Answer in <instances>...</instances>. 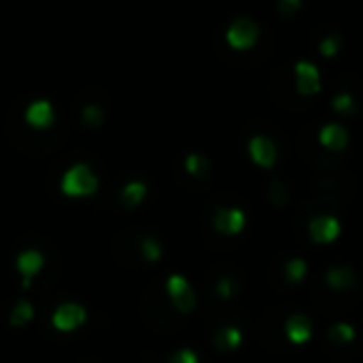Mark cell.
<instances>
[{
	"label": "cell",
	"mask_w": 363,
	"mask_h": 363,
	"mask_svg": "<svg viewBox=\"0 0 363 363\" xmlns=\"http://www.w3.org/2000/svg\"><path fill=\"white\" fill-rule=\"evenodd\" d=\"M28 318H33V303L28 298H18V303L13 306L11 321L13 323H26Z\"/></svg>",
	"instance_id": "obj_18"
},
{
	"label": "cell",
	"mask_w": 363,
	"mask_h": 363,
	"mask_svg": "<svg viewBox=\"0 0 363 363\" xmlns=\"http://www.w3.org/2000/svg\"><path fill=\"white\" fill-rule=\"evenodd\" d=\"M217 294H219L222 298H232V294H234V279H229V277H222V279H219Z\"/></svg>",
	"instance_id": "obj_25"
},
{
	"label": "cell",
	"mask_w": 363,
	"mask_h": 363,
	"mask_svg": "<svg viewBox=\"0 0 363 363\" xmlns=\"http://www.w3.org/2000/svg\"><path fill=\"white\" fill-rule=\"evenodd\" d=\"M286 333H289V338L296 343L306 341V338H311V321H308L303 313H294L286 321Z\"/></svg>",
	"instance_id": "obj_11"
},
{
	"label": "cell",
	"mask_w": 363,
	"mask_h": 363,
	"mask_svg": "<svg viewBox=\"0 0 363 363\" xmlns=\"http://www.w3.org/2000/svg\"><path fill=\"white\" fill-rule=\"evenodd\" d=\"M328 338H333V341H351L353 328L348 326V323H333V326L328 328Z\"/></svg>",
	"instance_id": "obj_20"
},
{
	"label": "cell",
	"mask_w": 363,
	"mask_h": 363,
	"mask_svg": "<svg viewBox=\"0 0 363 363\" xmlns=\"http://www.w3.org/2000/svg\"><path fill=\"white\" fill-rule=\"evenodd\" d=\"M298 8V0H281L279 3V11L281 13H291V11H296Z\"/></svg>",
	"instance_id": "obj_27"
},
{
	"label": "cell",
	"mask_w": 363,
	"mask_h": 363,
	"mask_svg": "<svg viewBox=\"0 0 363 363\" xmlns=\"http://www.w3.org/2000/svg\"><path fill=\"white\" fill-rule=\"evenodd\" d=\"M214 227L227 234L239 232V229L244 227V212L242 209H229V207L217 209V214H214Z\"/></svg>",
	"instance_id": "obj_7"
},
{
	"label": "cell",
	"mask_w": 363,
	"mask_h": 363,
	"mask_svg": "<svg viewBox=\"0 0 363 363\" xmlns=\"http://www.w3.org/2000/svg\"><path fill=\"white\" fill-rule=\"evenodd\" d=\"M167 363H197V353H194L192 348H182V351L172 353V356L167 358Z\"/></svg>",
	"instance_id": "obj_23"
},
{
	"label": "cell",
	"mask_w": 363,
	"mask_h": 363,
	"mask_svg": "<svg viewBox=\"0 0 363 363\" xmlns=\"http://www.w3.org/2000/svg\"><path fill=\"white\" fill-rule=\"evenodd\" d=\"M145 192H147V187L142 182H127L125 187H122V199H125L127 204H137L145 197Z\"/></svg>",
	"instance_id": "obj_17"
},
{
	"label": "cell",
	"mask_w": 363,
	"mask_h": 363,
	"mask_svg": "<svg viewBox=\"0 0 363 363\" xmlns=\"http://www.w3.org/2000/svg\"><path fill=\"white\" fill-rule=\"evenodd\" d=\"M55 117V110L48 100H33L30 105L26 107V117L23 120L28 122L30 127H38V130H45L48 125L52 122Z\"/></svg>",
	"instance_id": "obj_5"
},
{
	"label": "cell",
	"mask_w": 363,
	"mask_h": 363,
	"mask_svg": "<svg viewBox=\"0 0 363 363\" xmlns=\"http://www.w3.org/2000/svg\"><path fill=\"white\" fill-rule=\"evenodd\" d=\"M82 318H85V308H82L80 303H75V301L60 303V306L55 308V313H52V323H55V328H62V331H67V328H75Z\"/></svg>",
	"instance_id": "obj_4"
},
{
	"label": "cell",
	"mask_w": 363,
	"mask_h": 363,
	"mask_svg": "<svg viewBox=\"0 0 363 363\" xmlns=\"http://www.w3.org/2000/svg\"><path fill=\"white\" fill-rule=\"evenodd\" d=\"M269 199H272L274 204H289V199H291V189L286 187V182L281 179V177H272V182H269Z\"/></svg>",
	"instance_id": "obj_14"
},
{
	"label": "cell",
	"mask_w": 363,
	"mask_h": 363,
	"mask_svg": "<svg viewBox=\"0 0 363 363\" xmlns=\"http://www.w3.org/2000/svg\"><path fill=\"white\" fill-rule=\"evenodd\" d=\"M338 219L331 217V214H318V217H313L311 222H308V232H311L313 239H318V242H331L333 237L338 234Z\"/></svg>",
	"instance_id": "obj_6"
},
{
	"label": "cell",
	"mask_w": 363,
	"mask_h": 363,
	"mask_svg": "<svg viewBox=\"0 0 363 363\" xmlns=\"http://www.w3.org/2000/svg\"><path fill=\"white\" fill-rule=\"evenodd\" d=\"M249 152H252V157L259 162V164H272L274 157H277V147H274V142L264 135H257V137L249 140Z\"/></svg>",
	"instance_id": "obj_8"
},
{
	"label": "cell",
	"mask_w": 363,
	"mask_h": 363,
	"mask_svg": "<svg viewBox=\"0 0 363 363\" xmlns=\"http://www.w3.org/2000/svg\"><path fill=\"white\" fill-rule=\"evenodd\" d=\"M227 40L234 48H249L257 40V23L252 18H237V21L229 26L227 30Z\"/></svg>",
	"instance_id": "obj_3"
},
{
	"label": "cell",
	"mask_w": 363,
	"mask_h": 363,
	"mask_svg": "<svg viewBox=\"0 0 363 363\" xmlns=\"http://www.w3.org/2000/svg\"><path fill=\"white\" fill-rule=\"evenodd\" d=\"M239 341H242V333L234 326H222L214 331V346L217 348H232V346H237Z\"/></svg>",
	"instance_id": "obj_15"
},
{
	"label": "cell",
	"mask_w": 363,
	"mask_h": 363,
	"mask_svg": "<svg viewBox=\"0 0 363 363\" xmlns=\"http://www.w3.org/2000/svg\"><path fill=\"white\" fill-rule=\"evenodd\" d=\"M296 85L301 92L311 95V92L318 90V70L306 60H298L296 62Z\"/></svg>",
	"instance_id": "obj_9"
},
{
	"label": "cell",
	"mask_w": 363,
	"mask_h": 363,
	"mask_svg": "<svg viewBox=\"0 0 363 363\" xmlns=\"http://www.w3.org/2000/svg\"><path fill=\"white\" fill-rule=\"evenodd\" d=\"M353 281H356V277H353L351 267H333L326 272V284L333 289H346V286H351Z\"/></svg>",
	"instance_id": "obj_13"
},
{
	"label": "cell",
	"mask_w": 363,
	"mask_h": 363,
	"mask_svg": "<svg viewBox=\"0 0 363 363\" xmlns=\"http://www.w3.org/2000/svg\"><path fill=\"white\" fill-rule=\"evenodd\" d=\"M102 117H105V112H102V107L95 105V102H87V105L82 107V120L90 122V125H97V122H102Z\"/></svg>",
	"instance_id": "obj_21"
},
{
	"label": "cell",
	"mask_w": 363,
	"mask_h": 363,
	"mask_svg": "<svg viewBox=\"0 0 363 363\" xmlns=\"http://www.w3.org/2000/svg\"><path fill=\"white\" fill-rule=\"evenodd\" d=\"M318 140H321V145H323V147H331V150H338V147L346 145L348 132L343 130L341 125H336V122H331V125L321 127V132H318Z\"/></svg>",
	"instance_id": "obj_12"
},
{
	"label": "cell",
	"mask_w": 363,
	"mask_h": 363,
	"mask_svg": "<svg viewBox=\"0 0 363 363\" xmlns=\"http://www.w3.org/2000/svg\"><path fill=\"white\" fill-rule=\"evenodd\" d=\"M167 294H169L172 303H174L179 311H187V308H192L194 303H197V296H194L189 281L184 277H179V274L167 277Z\"/></svg>",
	"instance_id": "obj_2"
},
{
	"label": "cell",
	"mask_w": 363,
	"mask_h": 363,
	"mask_svg": "<svg viewBox=\"0 0 363 363\" xmlns=\"http://www.w3.org/2000/svg\"><path fill=\"white\" fill-rule=\"evenodd\" d=\"M351 105H353V97L348 95V92H341V95L333 97V107H336V110H348Z\"/></svg>",
	"instance_id": "obj_26"
},
{
	"label": "cell",
	"mask_w": 363,
	"mask_h": 363,
	"mask_svg": "<svg viewBox=\"0 0 363 363\" xmlns=\"http://www.w3.org/2000/svg\"><path fill=\"white\" fill-rule=\"evenodd\" d=\"M97 187V177L87 164H72L70 169L62 174V192L67 194H90Z\"/></svg>",
	"instance_id": "obj_1"
},
{
	"label": "cell",
	"mask_w": 363,
	"mask_h": 363,
	"mask_svg": "<svg viewBox=\"0 0 363 363\" xmlns=\"http://www.w3.org/2000/svg\"><path fill=\"white\" fill-rule=\"evenodd\" d=\"M43 267V254L38 252V249H23L21 254H18V269H21V274L26 277V284L30 281L33 274H38Z\"/></svg>",
	"instance_id": "obj_10"
},
{
	"label": "cell",
	"mask_w": 363,
	"mask_h": 363,
	"mask_svg": "<svg viewBox=\"0 0 363 363\" xmlns=\"http://www.w3.org/2000/svg\"><path fill=\"white\" fill-rule=\"evenodd\" d=\"M338 45H341V38L328 35V38H323V43H321V52H323V55H336Z\"/></svg>",
	"instance_id": "obj_24"
},
{
	"label": "cell",
	"mask_w": 363,
	"mask_h": 363,
	"mask_svg": "<svg viewBox=\"0 0 363 363\" xmlns=\"http://www.w3.org/2000/svg\"><path fill=\"white\" fill-rule=\"evenodd\" d=\"M306 274V262H303L301 257H294L286 262V277L291 279V281H298V279Z\"/></svg>",
	"instance_id": "obj_19"
},
{
	"label": "cell",
	"mask_w": 363,
	"mask_h": 363,
	"mask_svg": "<svg viewBox=\"0 0 363 363\" xmlns=\"http://www.w3.org/2000/svg\"><path fill=\"white\" fill-rule=\"evenodd\" d=\"M140 252L147 262H157L162 257V244L157 237H142L140 239Z\"/></svg>",
	"instance_id": "obj_16"
},
{
	"label": "cell",
	"mask_w": 363,
	"mask_h": 363,
	"mask_svg": "<svg viewBox=\"0 0 363 363\" xmlns=\"http://www.w3.org/2000/svg\"><path fill=\"white\" fill-rule=\"evenodd\" d=\"M184 167H187V169L192 172V174H202V172L209 169L207 160H204L202 155H189L187 160H184Z\"/></svg>",
	"instance_id": "obj_22"
}]
</instances>
